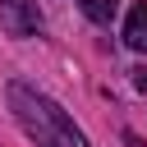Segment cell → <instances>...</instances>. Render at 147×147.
<instances>
[{
    "mask_svg": "<svg viewBox=\"0 0 147 147\" xmlns=\"http://www.w3.org/2000/svg\"><path fill=\"white\" fill-rule=\"evenodd\" d=\"M9 110L18 119V129L37 142V147H87V138L78 133V124L37 87L28 83H9Z\"/></svg>",
    "mask_w": 147,
    "mask_h": 147,
    "instance_id": "obj_1",
    "label": "cell"
},
{
    "mask_svg": "<svg viewBox=\"0 0 147 147\" xmlns=\"http://www.w3.org/2000/svg\"><path fill=\"white\" fill-rule=\"evenodd\" d=\"M124 46L129 51H147V0H138L124 18Z\"/></svg>",
    "mask_w": 147,
    "mask_h": 147,
    "instance_id": "obj_3",
    "label": "cell"
},
{
    "mask_svg": "<svg viewBox=\"0 0 147 147\" xmlns=\"http://www.w3.org/2000/svg\"><path fill=\"white\" fill-rule=\"evenodd\" d=\"M133 87H138V92H147V64H142V69H133Z\"/></svg>",
    "mask_w": 147,
    "mask_h": 147,
    "instance_id": "obj_5",
    "label": "cell"
},
{
    "mask_svg": "<svg viewBox=\"0 0 147 147\" xmlns=\"http://www.w3.org/2000/svg\"><path fill=\"white\" fill-rule=\"evenodd\" d=\"M0 23L9 37H32L41 28V14H37V0H0Z\"/></svg>",
    "mask_w": 147,
    "mask_h": 147,
    "instance_id": "obj_2",
    "label": "cell"
},
{
    "mask_svg": "<svg viewBox=\"0 0 147 147\" xmlns=\"http://www.w3.org/2000/svg\"><path fill=\"white\" fill-rule=\"evenodd\" d=\"M115 9H119V0H83V14H87L92 23H110Z\"/></svg>",
    "mask_w": 147,
    "mask_h": 147,
    "instance_id": "obj_4",
    "label": "cell"
}]
</instances>
